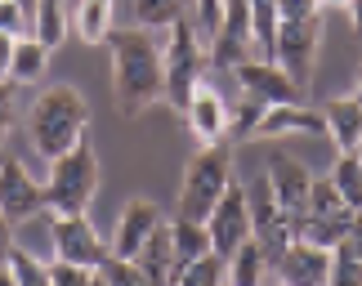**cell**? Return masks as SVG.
<instances>
[{"label": "cell", "mask_w": 362, "mask_h": 286, "mask_svg": "<svg viewBox=\"0 0 362 286\" xmlns=\"http://www.w3.org/2000/svg\"><path fill=\"white\" fill-rule=\"evenodd\" d=\"M112 49V99L121 117H139L144 107L165 99V67H161V36L148 27H112L103 40Z\"/></svg>", "instance_id": "1"}, {"label": "cell", "mask_w": 362, "mask_h": 286, "mask_svg": "<svg viewBox=\"0 0 362 286\" xmlns=\"http://www.w3.org/2000/svg\"><path fill=\"white\" fill-rule=\"evenodd\" d=\"M90 130V103L76 85H45L27 107V139H32L36 157H63L76 148Z\"/></svg>", "instance_id": "2"}, {"label": "cell", "mask_w": 362, "mask_h": 286, "mask_svg": "<svg viewBox=\"0 0 362 286\" xmlns=\"http://www.w3.org/2000/svg\"><path fill=\"white\" fill-rule=\"evenodd\" d=\"M40 188H45L49 215H86L94 193H99V153H94V143L81 139L63 157H54Z\"/></svg>", "instance_id": "3"}, {"label": "cell", "mask_w": 362, "mask_h": 286, "mask_svg": "<svg viewBox=\"0 0 362 286\" xmlns=\"http://www.w3.org/2000/svg\"><path fill=\"white\" fill-rule=\"evenodd\" d=\"M238 179L233 174V143H206L197 157L184 166V179H179V206L175 215H192V220H206L219 197H224V188Z\"/></svg>", "instance_id": "4"}, {"label": "cell", "mask_w": 362, "mask_h": 286, "mask_svg": "<svg viewBox=\"0 0 362 286\" xmlns=\"http://www.w3.org/2000/svg\"><path fill=\"white\" fill-rule=\"evenodd\" d=\"M202 63H206V40L192 27V18H179L175 27H165L161 36V67H165V103L184 117V107L192 99L202 81Z\"/></svg>", "instance_id": "5"}, {"label": "cell", "mask_w": 362, "mask_h": 286, "mask_svg": "<svg viewBox=\"0 0 362 286\" xmlns=\"http://www.w3.org/2000/svg\"><path fill=\"white\" fill-rule=\"evenodd\" d=\"M317 45H322V13H317V18H282L277 40H273V63L282 67L304 94H309V81H313Z\"/></svg>", "instance_id": "6"}, {"label": "cell", "mask_w": 362, "mask_h": 286, "mask_svg": "<svg viewBox=\"0 0 362 286\" xmlns=\"http://www.w3.org/2000/svg\"><path fill=\"white\" fill-rule=\"evenodd\" d=\"M49 255L54 260H67V264L99 268L112 255V246L99 237L90 215H49Z\"/></svg>", "instance_id": "7"}, {"label": "cell", "mask_w": 362, "mask_h": 286, "mask_svg": "<svg viewBox=\"0 0 362 286\" xmlns=\"http://www.w3.org/2000/svg\"><path fill=\"white\" fill-rule=\"evenodd\" d=\"M206 233H211V251L215 255H228L242 246V242L255 237V224H250V201H246V184L233 179L219 197V206L206 215Z\"/></svg>", "instance_id": "8"}, {"label": "cell", "mask_w": 362, "mask_h": 286, "mask_svg": "<svg viewBox=\"0 0 362 286\" xmlns=\"http://www.w3.org/2000/svg\"><path fill=\"white\" fill-rule=\"evenodd\" d=\"M40 210H45V188H40V179H32V170L18 157L0 153V215L18 228V224H32Z\"/></svg>", "instance_id": "9"}, {"label": "cell", "mask_w": 362, "mask_h": 286, "mask_svg": "<svg viewBox=\"0 0 362 286\" xmlns=\"http://www.w3.org/2000/svg\"><path fill=\"white\" fill-rule=\"evenodd\" d=\"M255 27H250V5L246 0H228L224 5V23H219V32L211 40V63L233 72V67H242L246 59H255Z\"/></svg>", "instance_id": "10"}, {"label": "cell", "mask_w": 362, "mask_h": 286, "mask_svg": "<svg viewBox=\"0 0 362 286\" xmlns=\"http://www.w3.org/2000/svg\"><path fill=\"white\" fill-rule=\"evenodd\" d=\"M264 179H269L277 206H282L291 215V224L304 215V206H309V188H313V174L304 161H296L291 153H282V148H273L269 153V166H264Z\"/></svg>", "instance_id": "11"}, {"label": "cell", "mask_w": 362, "mask_h": 286, "mask_svg": "<svg viewBox=\"0 0 362 286\" xmlns=\"http://www.w3.org/2000/svg\"><path fill=\"white\" fill-rule=\"evenodd\" d=\"M233 76H238L242 94H250V99H259V103H269V107L304 103V90H300L273 59H259V54H255V59H246L242 67H233Z\"/></svg>", "instance_id": "12"}, {"label": "cell", "mask_w": 362, "mask_h": 286, "mask_svg": "<svg viewBox=\"0 0 362 286\" xmlns=\"http://www.w3.org/2000/svg\"><path fill=\"white\" fill-rule=\"evenodd\" d=\"M184 126L202 148L228 139V99L211 85V81H197V90H192V99L184 107Z\"/></svg>", "instance_id": "13"}, {"label": "cell", "mask_w": 362, "mask_h": 286, "mask_svg": "<svg viewBox=\"0 0 362 286\" xmlns=\"http://www.w3.org/2000/svg\"><path fill=\"white\" fill-rule=\"evenodd\" d=\"M331 255L327 246H313V242H291V246L277 255L273 264V278L286 282V286H327L331 282Z\"/></svg>", "instance_id": "14"}, {"label": "cell", "mask_w": 362, "mask_h": 286, "mask_svg": "<svg viewBox=\"0 0 362 286\" xmlns=\"http://www.w3.org/2000/svg\"><path fill=\"white\" fill-rule=\"evenodd\" d=\"M161 206L152 197H130L117 215V233H112V255H121V260H134L139 251H144V242L161 228Z\"/></svg>", "instance_id": "15"}, {"label": "cell", "mask_w": 362, "mask_h": 286, "mask_svg": "<svg viewBox=\"0 0 362 286\" xmlns=\"http://www.w3.org/2000/svg\"><path fill=\"white\" fill-rule=\"evenodd\" d=\"M291 134H304V139H327L322 107H309V103H282V107H269V112H264L259 139L282 143V139H291Z\"/></svg>", "instance_id": "16"}, {"label": "cell", "mask_w": 362, "mask_h": 286, "mask_svg": "<svg viewBox=\"0 0 362 286\" xmlns=\"http://www.w3.org/2000/svg\"><path fill=\"white\" fill-rule=\"evenodd\" d=\"M322 121H327V139L336 143V153H362V103L354 94L322 103Z\"/></svg>", "instance_id": "17"}, {"label": "cell", "mask_w": 362, "mask_h": 286, "mask_svg": "<svg viewBox=\"0 0 362 286\" xmlns=\"http://www.w3.org/2000/svg\"><path fill=\"white\" fill-rule=\"evenodd\" d=\"M273 282V255L264 251L259 237L242 242L228 255V286H269Z\"/></svg>", "instance_id": "18"}, {"label": "cell", "mask_w": 362, "mask_h": 286, "mask_svg": "<svg viewBox=\"0 0 362 286\" xmlns=\"http://www.w3.org/2000/svg\"><path fill=\"white\" fill-rule=\"evenodd\" d=\"M117 27V0H72V32L86 45H103Z\"/></svg>", "instance_id": "19"}, {"label": "cell", "mask_w": 362, "mask_h": 286, "mask_svg": "<svg viewBox=\"0 0 362 286\" xmlns=\"http://www.w3.org/2000/svg\"><path fill=\"white\" fill-rule=\"evenodd\" d=\"M32 36L59 49L72 36V0H32Z\"/></svg>", "instance_id": "20"}, {"label": "cell", "mask_w": 362, "mask_h": 286, "mask_svg": "<svg viewBox=\"0 0 362 286\" xmlns=\"http://www.w3.org/2000/svg\"><path fill=\"white\" fill-rule=\"evenodd\" d=\"M349 224H354V210H340V215H300V220H296V237L300 242H313V246L336 251V246L349 242Z\"/></svg>", "instance_id": "21"}, {"label": "cell", "mask_w": 362, "mask_h": 286, "mask_svg": "<svg viewBox=\"0 0 362 286\" xmlns=\"http://www.w3.org/2000/svg\"><path fill=\"white\" fill-rule=\"evenodd\" d=\"M134 260H139V268H144V273L157 282V286H170L175 268H179V255H175V242H170V228H165V220H161L157 233L144 242V251H139Z\"/></svg>", "instance_id": "22"}, {"label": "cell", "mask_w": 362, "mask_h": 286, "mask_svg": "<svg viewBox=\"0 0 362 286\" xmlns=\"http://www.w3.org/2000/svg\"><path fill=\"white\" fill-rule=\"evenodd\" d=\"M49 45L36 36H18V45H13V63H9V81L13 85H40L49 72Z\"/></svg>", "instance_id": "23"}, {"label": "cell", "mask_w": 362, "mask_h": 286, "mask_svg": "<svg viewBox=\"0 0 362 286\" xmlns=\"http://www.w3.org/2000/svg\"><path fill=\"white\" fill-rule=\"evenodd\" d=\"M165 228H170V242H175L179 264L202 260V255L211 251V233H206V220H192V215H170V220H165Z\"/></svg>", "instance_id": "24"}, {"label": "cell", "mask_w": 362, "mask_h": 286, "mask_svg": "<svg viewBox=\"0 0 362 286\" xmlns=\"http://www.w3.org/2000/svg\"><path fill=\"white\" fill-rule=\"evenodd\" d=\"M170 286H228V260L215 251H206L202 260H188L175 268Z\"/></svg>", "instance_id": "25"}, {"label": "cell", "mask_w": 362, "mask_h": 286, "mask_svg": "<svg viewBox=\"0 0 362 286\" xmlns=\"http://www.w3.org/2000/svg\"><path fill=\"white\" fill-rule=\"evenodd\" d=\"M192 0H134V27H148V32H165L179 18H188Z\"/></svg>", "instance_id": "26"}, {"label": "cell", "mask_w": 362, "mask_h": 286, "mask_svg": "<svg viewBox=\"0 0 362 286\" xmlns=\"http://www.w3.org/2000/svg\"><path fill=\"white\" fill-rule=\"evenodd\" d=\"M331 184L344 197V206L358 210L362 206V153H340L336 166H331Z\"/></svg>", "instance_id": "27"}, {"label": "cell", "mask_w": 362, "mask_h": 286, "mask_svg": "<svg viewBox=\"0 0 362 286\" xmlns=\"http://www.w3.org/2000/svg\"><path fill=\"white\" fill-rule=\"evenodd\" d=\"M246 5H250V27H255V49H259V59H273V40H277V27H282L277 0H246Z\"/></svg>", "instance_id": "28"}, {"label": "cell", "mask_w": 362, "mask_h": 286, "mask_svg": "<svg viewBox=\"0 0 362 286\" xmlns=\"http://www.w3.org/2000/svg\"><path fill=\"white\" fill-rule=\"evenodd\" d=\"M264 112H269V103L250 99V94H242L238 103H228V139H250V134H259Z\"/></svg>", "instance_id": "29"}, {"label": "cell", "mask_w": 362, "mask_h": 286, "mask_svg": "<svg viewBox=\"0 0 362 286\" xmlns=\"http://www.w3.org/2000/svg\"><path fill=\"white\" fill-rule=\"evenodd\" d=\"M9 273L18 286H49V260H40L36 251H27V246H13L9 251Z\"/></svg>", "instance_id": "30"}, {"label": "cell", "mask_w": 362, "mask_h": 286, "mask_svg": "<svg viewBox=\"0 0 362 286\" xmlns=\"http://www.w3.org/2000/svg\"><path fill=\"white\" fill-rule=\"evenodd\" d=\"M99 278L107 286H157L144 268H139V260H121V255H107V260L99 264Z\"/></svg>", "instance_id": "31"}, {"label": "cell", "mask_w": 362, "mask_h": 286, "mask_svg": "<svg viewBox=\"0 0 362 286\" xmlns=\"http://www.w3.org/2000/svg\"><path fill=\"white\" fill-rule=\"evenodd\" d=\"M327 286H362V255L349 242L336 246V255H331V282Z\"/></svg>", "instance_id": "32"}, {"label": "cell", "mask_w": 362, "mask_h": 286, "mask_svg": "<svg viewBox=\"0 0 362 286\" xmlns=\"http://www.w3.org/2000/svg\"><path fill=\"white\" fill-rule=\"evenodd\" d=\"M340 210H349V206H344V197L336 193L331 174L313 179V188H309V206H304V215H340Z\"/></svg>", "instance_id": "33"}, {"label": "cell", "mask_w": 362, "mask_h": 286, "mask_svg": "<svg viewBox=\"0 0 362 286\" xmlns=\"http://www.w3.org/2000/svg\"><path fill=\"white\" fill-rule=\"evenodd\" d=\"M224 5H228V0H192V9H188V18H192V27L202 32L206 45L215 40L219 23H224Z\"/></svg>", "instance_id": "34"}, {"label": "cell", "mask_w": 362, "mask_h": 286, "mask_svg": "<svg viewBox=\"0 0 362 286\" xmlns=\"http://www.w3.org/2000/svg\"><path fill=\"white\" fill-rule=\"evenodd\" d=\"M0 32L32 36V5H23V0H0Z\"/></svg>", "instance_id": "35"}, {"label": "cell", "mask_w": 362, "mask_h": 286, "mask_svg": "<svg viewBox=\"0 0 362 286\" xmlns=\"http://www.w3.org/2000/svg\"><path fill=\"white\" fill-rule=\"evenodd\" d=\"M99 268L86 264H67V260H49V286H90Z\"/></svg>", "instance_id": "36"}, {"label": "cell", "mask_w": 362, "mask_h": 286, "mask_svg": "<svg viewBox=\"0 0 362 286\" xmlns=\"http://www.w3.org/2000/svg\"><path fill=\"white\" fill-rule=\"evenodd\" d=\"M13 121H18V94H13V81H0V143L9 139Z\"/></svg>", "instance_id": "37"}, {"label": "cell", "mask_w": 362, "mask_h": 286, "mask_svg": "<svg viewBox=\"0 0 362 286\" xmlns=\"http://www.w3.org/2000/svg\"><path fill=\"white\" fill-rule=\"evenodd\" d=\"M277 13H282V18H317V13H322V0H277Z\"/></svg>", "instance_id": "38"}, {"label": "cell", "mask_w": 362, "mask_h": 286, "mask_svg": "<svg viewBox=\"0 0 362 286\" xmlns=\"http://www.w3.org/2000/svg\"><path fill=\"white\" fill-rule=\"evenodd\" d=\"M13 45H18V36L0 32V81H9V63H13Z\"/></svg>", "instance_id": "39"}, {"label": "cell", "mask_w": 362, "mask_h": 286, "mask_svg": "<svg viewBox=\"0 0 362 286\" xmlns=\"http://www.w3.org/2000/svg\"><path fill=\"white\" fill-rule=\"evenodd\" d=\"M18 246V233H13V224L5 220V215H0V264L9 260V251Z\"/></svg>", "instance_id": "40"}, {"label": "cell", "mask_w": 362, "mask_h": 286, "mask_svg": "<svg viewBox=\"0 0 362 286\" xmlns=\"http://www.w3.org/2000/svg\"><path fill=\"white\" fill-rule=\"evenodd\" d=\"M349 246L362 255V206L354 210V224H349Z\"/></svg>", "instance_id": "41"}, {"label": "cell", "mask_w": 362, "mask_h": 286, "mask_svg": "<svg viewBox=\"0 0 362 286\" xmlns=\"http://www.w3.org/2000/svg\"><path fill=\"white\" fill-rule=\"evenodd\" d=\"M344 9H349V18H354V27L362 32V0H344Z\"/></svg>", "instance_id": "42"}, {"label": "cell", "mask_w": 362, "mask_h": 286, "mask_svg": "<svg viewBox=\"0 0 362 286\" xmlns=\"http://www.w3.org/2000/svg\"><path fill=\"white\" fill-rule=\"evenodd\" d=\"M0 286H18V282H13V273H9V264H0Z\"/></svg>", "instance_id": "43"}, {"label": "cell", "mask_w": 362, "mask_h": 286, "mask_svg": "<svg viewBox=\"0 0 362 286\" xmlns=\"http://www.w3.org/2000/svg\"><path fill=\"white\" fill-rule=\"evenodd\" d=\"M354 99L362 103V63H358V81H354Z\"/></svg>", "instance_id": "44"}, {"label": "cell", "mask_w": 362, "mask_h": 286, "mask_svg": "<svg viewBox=\"0 0 362 286\" xmlns=\"http://www.w3.org/2000/svg\"><path fill=\"white\" fill-rule=\"evenodd\" d=\"M90 286H107V282H103V278H99V273H94V282H90Z\"/></svg>", "instance_id": "45"}, {"label": "cell", "mask_w": 362, "mask_h": 286, "mask_svg": "<svg viewBox=\"0 0 362 286\" xmlns=\"http://www.w3.org/2000/svg\"><path fill=\"white\" fill-rule=\"evenodd\" d=\"M269 286H286V282H277V278H273V282H269Z\"/></svg>", "instance_id": "46"}, {"label": "cell", "mask_w": 362, "mask_h": 286, "mask_svg": "<svg viewBox=\"0 0 362 286\" xmlns=\"http://www.w3.org/2000/svg\"><path fill=\"white\" fill-rule=\"evenodd\" d=\"M23 5H32V0H23Z\"/></svg>", "instance_id": "47"}, {"label": "cell", "mask_w": 362, "mask_h": 286, "mask_svg": "<svg viewBox=\"0 0 362 286\" xmlns=\"http://www.w3.org/2000/svg\"><path fill=\"white\" fill-rule=\"evenodd\" d=\"M322 5H331V0H322Z\"/></svg>", "instance_id": "48"}]
</instances>
